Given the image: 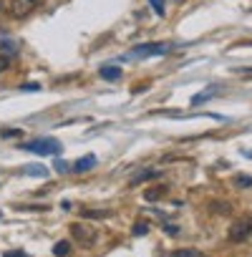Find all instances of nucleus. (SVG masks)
<instances>
[{"instance_id":"obj_1","label":"nucleus","mask_w":252,"mask_h":257,"mask_svg":"<svg viewBox=\"0 0 252 257\" xmlns=\"http://www.w3.org/2000/svg\"><path fill=\"white\" fill-rule=\"evenodd\" d=\"M41 6H43V0H11L8 13H11V18L21 21V18H28L31 13H36Z\"/></svg>"},{"instance_id":"obj_2","label":"nucleus","mask_w":252,"mask_h":257,"mask_svg":"<svg viewBox=\"0 0 252 257\" xmlns=\"http://www.w3.org/2000/svg\"><path fill=\"white\" fill-rule=\"evenodd\" d=\"M71 237H73L81 247H91V244L96 242L98 232H96L93 227L83 224V222H73V224H71Z\"/></svg>"},{"instance_id":"obj_3","label":"nucleus","mask_w":252,"mask_h":257,"mask_svg":"<svg viewBox=\"0 0 252 257\" xmlns=\"http://www.w3.org/2000/svg\"><path fill=\"white\" fill-rule=\"evenodd\" d=\"M249 237H252V217H242L229 227V242L239 244V242H247Z\"/></svg>"},{"instance_id":"obj_4","label":"nucleus","mask_w":252,"mask_h":257,"mask_svg":"<svg viewBox=\"0 0 252 257\" xmlns=\"http://www.w3.org/2000/svg\"><path fill=\"white\" fill-rule=\"evenodd\" d=\"M21 149H26V152H33V154H41V157H46V154H56V152L61 149V144H58L56 139H36V142H28V144H23Z\"/></svg>"},{"instance_id":"obj_5","label":"nucleus","mask_w":252,"mask_h":257,"mask_svg":"<svg viewBox=\"0 0 252 257\" xmlns=\"http://www.w3.org/2000/svg\"><path fill=\"white\" fill-rule=\"evenodd\" d=\"M169 51V46L164 43H144V46H137L132 51V58H147V56H164Z\"/></svg>"},{"instance_id":"obj_6","label":"nucleus","mask_w":252,"mask_h":257,"mask_svg":"<svg viewBox=\"0 0 252 257\" xmlns=\"http://www.w3.org/2000/svg\"><path fill=\"white\" fill-rule=\"evenodd\" d=\"M159 177H162V169H142L129 179V184L137 187V184H144V182H152V179H159Z\"/></svg>"},{"instance_id":"obj_7","label":"nucleus","mask_w":252,"mask_h":257,"mask_svg":"<svg viewBox=\"0 0 252 257\" xmlns=\"http://www.w3.org/2000/svg\"><path fill=\"white\" fill-rule=\"evenodd\" d=\"M98 76L103 81H118L121 78V68H116V66H101L98 68Z\"/></svg>"},{"instance_id":"obj_8","label":"nucleus","mask_w":252,"mask_h":257,"mask_svg":"<svg viewBox=\"0 0 252 257\" xmlns=\"http://www.w3.org/2000/svg\"><path fill=\"white\" fill-rule=\"evenodd\" d=\"M93 164H96V157H93V154H86L83 159H78V162L73 164V172H78V174H81V172H88Z\"/></svg>"},{"instance_id":"obj_9","label":"nucleus","mask_w":252,"mask_h":257,"mask_svg":"<svg viewBox=\"0 0 252 257\" xmlns=\"http://www.w3.org/2000/svg\"><path fill=\"white\" fill-rule=\"evenodd\" d=\"M23 174H28V177H48V169L43 167V164H28V167H23Z\"/></svg>"},{"instance_id":"obj_10","label":"nucleus","mask_w":252,"mask_h":257,"mask_svg":"<svg viewBox=\"0 0 252 257\" xmlns=\"http://www.w3.org/2000/svg\"><path fill=\"white\" fill-rule=\"evenodd\" d=\"M53 254H56V257H68V254H71V242H68V239L56 242V244H53Z\"/></svg>"},{"instance_id":"obj_11","label":"nucleus","mask_w":252,"mask_h":257,"mask_svg":"<svg viewBox=\"0 0 252 257\" xmlns=\"http://www.w3.org/2000/svg\"><path fill=\"white\" fill-rule=\"evenodd\" d=\"M164 194H167V187H152V189H147V192H144L147 202H157V199H162Z\"/></svg>"},{"instance_id":"obj_12","label":"nucleus","mask_w":252,"mask_h":257,"mask_svg":"<svg viewBox=\"0 0 252 257\" xmlns=\"http://www.w3.org/2000/svg\"><path fill=\"white\" fill-rule=\"evenodd\" d=\"M209 207H212V212H214V214H222V217H227V214L232 212L229 202H212Z\"/></svg>"},{"instance_id":"obj_13","label":"nucleus","mask_w":252,"mask_h":257,"mask_svg":"<svg viewBox=\"0 0 252 257\" xmlns=\"http://www.w3.org/2000/svg\"><path fill=\"white\" fill-rule=\"evenodd\" d=\"M147 232H149V224H147V222H137L134 229H132L134 237H142V234H147Z\"/></svg>"},{"instance_id":"obj_14","label":"nucleus","mask_w":252,"mask_h":257,"mask_svg":"<svg viewBox=\"0 0 252 257\" xmlns=\"http://www.w3.org/2000/svg\"><path fill=\"white\" fill-rule=\"evenodd\" d=\"M0 137L3 139H16V137H21V128H6V132H0Z\"/></svg>"},{"instance_id":"obj_15","label":"nucleus","mask_w":252,"mask_h":257,"mask_svg":"<svg viewBox=\"0 0 252 257\" xmlns=\"http://www.w3.org/2000/svg\"><path fill=\"white\" fill-rule=\"evenodd\" d=\"M169 257H197V249H177V252L169 254Z\"/></svg>"},{"instance_id":"obj_16","label":"nucleus","mask_w":252,"mask_h":257,"mask_svg":"<svg viewBox=\"0 0 252 257\" xmlns=\"http://www.w3.org/2000/svg\"><path fill=\"white\" fill-rule=\"evenodd\" d=\"M83 217H91V219H101V217H108V212H93V209H86Z\"/></svg>"},{"instance_id":"obj_17","label":"nucleus","mask_w":252,"mask_h":257,"mask_svg":"<svg viewBox=\"0 0 252 257\" xmlns=\"http://www.w3.org/2000/svg\"><path fill=\"white\" fill-rule=\"evenodd\" d=\"M11 68V58L8 56H3V53H0V73H6Z\"/></svg>"},{"instance_id":"obj_18","label":"nucleus","mask_w":252,"mask_h":257,"mask_svg":"<svg viewBox=\"0 0 252 257\" xmlns=\"http://www.w3.org/2000/svg\"><path fill=\"white\" fill-rule=\"evenodd\" d=\"M149 3H152V8H154L159 16H164V0H149Z\"/></svg>"},{"instance_id":"obj_19","label":"nucleus","mask_w":252,"mask_h":257,"mask_svg":"<svg viewBox=\"0 0 252 257\" xmlns=\"http://www.w3.org/2000/svg\"><path fill=\"white\" fill-rule=\"evenodd\" d=\"M234 184H237V187H252V177H237Z\"/></svg>"},{"instance_id":"obj_20","label":"nucleus","mask_w":252,"mask_h":257,"mask_svg":"<svg viewBox=\"0 0 252 257\" xmlns=\"http://www.w3.org/2000/svg\"><path fill=\"white\" fill-rule=\"evenodd\" d=\"M0 53H3V56H13V53H16L13 43H3V46H0Z\"/></svg>"},{"instance_id":"obj_21","label":"nucleus","mask_w":252,"mask_h":257,"mask_svg":"<svg viewBox=\"0 0 252 257\" xmlns=\"http://www.w3.org/2000/svg\"><path fill=\"white\" fill-rule=\"evenodd\" d=\"M23 91H41V86L38 83H26V86H21Z\"/></svg>"},{"instance_id":"obj_22","label":"nucleus","mask_w":252,"mask_h":257,"mask_svg":"<svg viewBox=\"0 0 252 257\" xmlns=\"http://www.w3.org/2000/svg\"><path fill=\"white\" fill-rule=\"evenodd\" d=\"M6 257H26V252H21V249H16V252H6Z\"/></svg>"},{"instance_id":"obj_23","label":"nucleus","mask_w":252,"mask_h":257,"mask_svg":"<svg viewBox=\"0 0 252 257\" xmlns=\"http://www.w3.org/2000/svg\"><path fill=\"white\" fill-rule=\"evenodd\" d=\"M56 169H58V172H68V164H66V162H58Z\"/></svg>"},{"instance_id":"obj_24","label":"nucleus","mask_w":252,"mask_h":257,"mask_svg":"<svg viewBox=\"0 0 252 257\" xmlns=\"http://www.w3.org/2000/svg\"><path fill=\"white\" fill-rule=\"evenodd\" d=\"M244 46H252V41H247V43H244Z\"/></svg>"},{"instance_id":"obj_25","label":"nucleus","mask_w":252,"mask_h":257,"mask_svg":"<svg viewBox=\"0 0 252 257\" xmlns=\"http://www.w3.org/2000/svg\"><path fill=\"white\" fill-rule=\"evenodd\" d=\"M0 8H3V0H0Z\"/></svg>"}]
</instances>
